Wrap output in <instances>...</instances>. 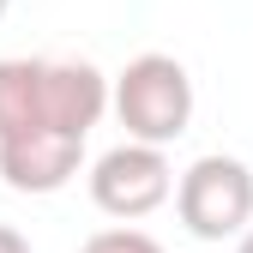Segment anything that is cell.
Returning <instances> with one entry per match:
<instances>
[{
  "label": "cell",
  "mask_w": 253,
  "mask_h": 253,
  "mask_svg": "<svg viewBox=\"0 0 253 253\" xmlns=\"http://www.w3.org/2000/svg\"><path fill=\"white\" fill-rule=\"evenodd\" d=\"M115 84L90 60H0V139L30 133H79L109 115Z\"/></svg>",
  "instance_id": "cell-1"
},
{
  "label": "cell",
  "mask_w": 253,
  "mask_h": 253,
  "mask_svg": "<svg viewBox=\"0 0 253 253\" xmlns=\"http://www.w3.org/2000/svg\"><path fill=\"white\" fill-rule=\"evenodd\" d=\"M109 109L121 115L126 139L145 145H175L193 121V79L175 54H139L115 73V97Z\"/></svg>",
  "instance_id": "cell-2"
},
{
  "label": "cell",
  "mask_w": 253,
  "mask_h": 253,
  "mask_svg": "<svg viewBox=\"0 0 253 253\" xmlns=\"http://www.w3.org/2000/svg\"><path fill=\"white\" fill-rule=\"evenodd\" d=\"M175 211H181V229L199 235V241L241 235L253 223V169L241 157H223V151L199 157V163L175 181Z\"/></svg>",
  "instance_id": "cell-3"
},
{
  "label": "cell",
  "mask_w": 253,
  "mask_h": 253,
  "mask_svg": "<svg viewBox=\"0 0 253 253\" xmlns=\"http://www.w3.org/2000/svg\"><path fill=\"white\" fill-rule=\"evenodd\" d=\"M175 193V169L163 145H145V139H126L115 151H103L90 163V199H97L103 217H121V223H139L157 205H169Z\"/></svg>",
  "instance_id": "cell-4"
},
{
  "label": "cell",
  "mask_w": 253,
  "mask_h": 253,
  "mask_svg": "<svg viewBox=\"0 0 253 253\" xmlns=\"http://www.w3.org/2000/svg\"><path fill=\"white\" fill-rule=\"evenodd\" d=\"M84 163L79 133H30V139H0V181L12 193H60Z\"/></svg>",
  "instance_id": "cell-5"
},
{
  "label": "cell",
  "mask_w": 253,
  "mask_h": 253,
  "mask_svg": "<svg viewBox=\"0 0 253 253\" xmlns=\"http://www.w3.org/2000/svg\"><path fill=\"white\" fill-rule=\"evenodd\" d=\"M79 253H163V247H157L145 229H126V223H121V229H97Z\"/></svg>",
  "instance_id": "cell-6"
},
{
  "label": "cell",
  "mask_w": 253,
  "mask_h": 253,
  "mask_svg": "<svg viewBox=\"0 0 253 253\" xmlns=\"http://www.w3.org/2000/svg\"><path fill=\"white\" fill-rule=\"evenodd\" d=\"M0 253H30V241H24L12 223H0Z\"/></svg>",
  "instance_id": "cell-7"
},
{
  "label": "cell",
  "mask_w": 253,
  "mask_h": 253,
  "mask_svg": "<svg viewBox=\"0 0 253 253\" xmlns=\"http://www.w3.org/2000/svg\"><path fill=\"white\" fill-rule=\"evenodd\" d=\"M235 253H253V229H241V241H235Z\"/></svg>",
  "instance_id": "cell-8"
},
{
  "label": "cell",
  "mask_w": 253,
  "mask_h": 253,
  "mask_svg": "<svg viewBox=\"0 0 253 253\" xmlns=\"http://www.w3.org/2000/svg\"><path fill=\"white\" fill-rule=\"evenodd\" d=\"M6 6H12V0H0V18H6Z\"/></svg>",
  "instance_id": "cell-9"
}]
</instances>
